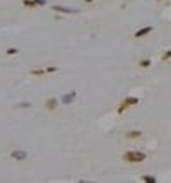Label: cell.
<instances>
[{"label": "cell", "mask_w": 171, "mask_h": 183, "mask_svg": "<svg viewBox=\"0 0 171 183\" xmlns=\"http://www.w3.org/2000/svg\"><path fill=\"white\" fill-rule=\"evenodd\" d=\"M122 159L128 164H137V163L145 161L147 156H145V152H142V151H127V152H123Z\"/></svg>", "instance_id": "1"}, {"label": "cell", "mask_w": 171, "mask_h": 183, "mask_svg": "<svg viewBox=\"0 0 171 183\" xmlns=\"http://www.w3.org/2000/svg\"><path fill=\"white\" fill-rule=\"evenodd\" d=\"M135 104H139V98H135V96H128V98H125V99H123L122 103L118 104V108H116V113H118V115H122V113L127 111L130 106H135Z\"/></svg>", "instance_id": "2"}, {"label": "cell", "mask_w": 171, "mask_h": 183, "mask_svg": "<svg viewBox=\"0 0 171 183\" xmlns=\"http://www.w3.org/2000/svg\"><path fill=\"white\" fill-rule=\"evenodd\" d=\"M58 104H60V99H57V98H48V99L45 101V108H46V111H50V113L55 111L58 108Z\"/></svg>", "instance_id": "3"}, {"label": "cell", "mask_w": 171, "mask_h": 183, "mask_svg": "<svg viewBox=\"0 0 171 183\" xmlns=\"http://www.w3.org/2000/svg\"><path fill=\"white\" fill-rule=\"evenodd\" d=\"M152 29H154L152 26H144V28L137 29V31L133 33V38H135V39H137V38H144V36H147L149 33H152Z\"/></svg>", "instance_id": "4"}, {"label": "cell", "mask_w": 171, "mask_h": 183, "mask_svg": "<svg viewBox=\"0 0 171 183\" xmlns=\"http://www.w3.org/2000/svg\"><path fill=\"white\" fill-rule=\"evenodd\" d=\"M75 96H77V93L75 91H70V93H65L63 96H62V103H65V104H70V103H74V99H75Z\"/></svg>", "instance_id": "5"}, {"label": "cell", "mask_w": 171, "mask_h": 183, "mask_svg": "<svg viewBox=\"0 0 171 183\" xmlns=\"http://www.w3.org/2000/svg\"><path fill=\"white\" fill-rule=\"evenodd\" d=\"M125 137L128 139V140H139V139L142 137V130H128L125 134Z\"/></svg>", "instance_id": "6"}, {"label": "cell", "mask_w": 171, "mask_h": 183, "mask_svg": "<svg viewBox=\"0 0 171 183\" xmlns=\"http://www.w3.org/2000/svg\"><path fill=\"white\" fill-rule=\"evenodd\" d=\"M10 157L16 161H24V159H28V152L26 151H12L10 152Z\"/></svg>", "instance_id": "7"}, {"label": "cell", "mask_w": 171, "mask_h": 183, "mask_svg": "<svg viewBox=\"0 0 171 183\" xmlns=\"http://www.w3.org/2000/svg\"><path fill=\"white\" fill-rule=\"evenodd\" d=\"M52 9L55 12H62V14H75V9H67V7H60V5H52Z\"/></svg>", "instance_id": "8"}, {"label": "cell", "mask_w": 171, "mask_h": 183, "mask_svg": "<svg viewBox=\"0 0 171 183\" xmlns=\"http://www.w3.org/2000/svg\"><path fill=\"white\" fill-rule=\"evenodd\" d=\"M46 70L45 69H31L29 70V75H33V77H39V75H45Z\"/></svg>", "instance_id": "9"}, {"label": "cell", "mask_w": 171, "mask_h": 183, "mask_svg": "<svg viewBox=\"0 0 171 183\" xmlns=\"http://www.w3.org/2000/svg\"><path fill=\"white\" fill-rule=\"evenodd\" d=\"M137 65H139L140 69H149L151 67V60H149V58H142V60H139Z\"/></svg>", "instance_id": "10"}, {"label": "cell", "mask_w": 171, "mask_h": 183, "mask_svg": "<svg viewBox=\"0 0 171 183\" xmlns=\"http://www.w3.org/2000/svg\"><path fill=\"white\" fill-rule=\"evenodd\" d=\"M140 180H142L144 183H158V181H156V178L151 176V175H142V176H140Z\"/></svg>", "instance_id": "11"}, {"label": "cell", "mask_w": 171, "mask_h": 183, "mask_svg": "<svg viewBox=\"0 0 171 183\" xmlns=\"http://www.w3.org/2000/svg\"><path fill=\"white\" fill-rule=\"evenodd\" d=\"M23 5L26 7V9H36L34 0H23Z\"/></svg>", "instance_id": "12"}, {"label": "cell", "mask_w": 171, "mask_h": 183, "mask_svg": "<svg viewBox=\"0 0 171 183\" xmlns=\"http://www.w3.org/2000/svg\"><path fill=\"white\" fill-rule=\"evenodd\" d=\"M161 60H163V62H168V60H171V50H168V52H164V53H163Z\"/></svg>", "instance_id": "13"}, {"label": "cell", "mask_w": 171, "mask_h": 183, "mask_svg": "<svg viewBox=\"0 0 171 183\" xmlns=\"http://www.w3.org/2000/svg\"><path fill=\"white\" fill-rule=\"evenodd\" d=\"M14 108H31V103H28V101H24V103H19L16 104Z\"/></svg>", "instance_id": "14"}, {"label": "cell", "mask_w": 171, "mask_h": 183, "mask_svg": "<svg viewBox=\"0 0 171 183\" xmlns=\"http://www.w3.org/2000/svg\"><path fill=\"white\" fill-rule=\"evenodd\" d=\"M7 55H17L19 53V48H7Z\"/></svg>", "instance_id": "15"}, {"label": "cell", "mask_w": 171, "mask_h": 183, "mask_svg": "<svg viewBox=\"0 0 171 183\" xmlns=\"http://www.w3.org/2000/svg\"><path fill=\"white\" fill-rule=\"evenodd\" d=\"M45 70H46V74H53V72H57L58 69H57V67H53V65H52V67H46Z\"/></svg>", "instance_id": "16"}, {"label": "cell", "mask_w": 171, "mask_h": 183, "mask_svg": "<svg viewBox=\"0 0 171 183\" xmlns=\"http://www.w3.org/2000/svg\"><path fill=\"white\" fill-rule=\"evenodd\" d=\"M34 3H36V7H43V5H46V0H34Z\"/></svg>", "instance_id": "17"}, {"label": "cell", "mask_w": 171, "mask_h": 183, "mask_svg": "<svg viewBox=\"0 0 171 183\" xmlns=\"http://www.w3.org/2000/svg\"><path fill=\"white\" fill-rule=\"evenodd\" d=\"M84 2H86V3H91V2H93V0H84Z\"/></svg>", "instance_id": "18"}, {"label": "cell", "mask_w": 171, "mask_h": 183, "mask_svg": "<svg viewBox=\"0 0 171 183\" xmlns=\"http://www.w3.org/2000/svg\"><path fill=\"white\" fill-rule=\"evenodd\" d=\"M75 183H87V181H82V180H81V181H75Z\"/></svg>", "instance_id": "19"}, {"label": "cell", "mask_w": 171, "mask_h": 183, "mask_svg": "<svg viewBox=\"0 0 171 183\" xmlns=\"http://www.w3.org/2000/svg\"><path fill=\"white\" fill-rule=\"evenodd\" d=\"M158 2H161V0H158Z\"/></svg>", "instance_id": "20"}]
</instances>
